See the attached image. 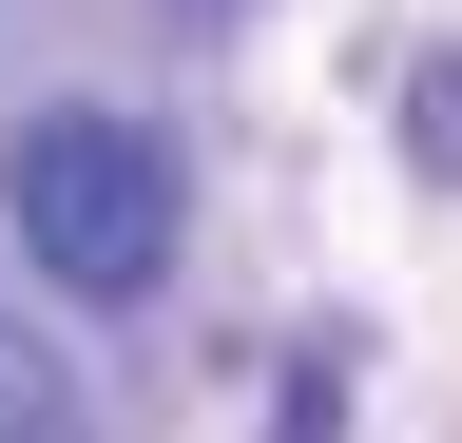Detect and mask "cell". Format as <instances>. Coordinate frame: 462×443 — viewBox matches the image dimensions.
<instances>
[{
  "instance_id": "cell-3",
  "label": "cell",
  "mask_w": 462,
  "mask_h": 443,
  "mask_svg": "<svg viewBox=\"0 0 462 443\" xmlns=\"http://www.w3.org/2000/svg\"><path fill=\"white\" fill-rule=\"evenodd\" d=\"M270 443H346V347H289V385H270Z\"/></svg>"
},
{
  "instance_id": "cell-4",
  "label": "cell",
  "mask_w": 462,
  "mask_h": 443,
  "mask_svg": "<svg viewBox=\"0 0 462 443\" xmlns=\"http://www.w3.org/2000/svg\"><path fill=\"white\" fill-rule=\"evenodd\" d=\"M404 154L462 193V59H424V78H404Z\"/></svg>"
},
{
  "instance_id": "cell-1",
  "label": "cell",
  "mask_w": 462,
  "mask_h": 443,
  "mask_svg": "<svg viewBox=\"0 0 462 443\" xmlns=\"http://www.w3.org/2000/svg\"><path fill=\"white\" fill-rule=\"evenodd\" d=\"M0 232H20V270H58L78 309H154L173 232H193V174H173L154 116L58 97V116H20V154H0Z\"/></svg>"
},
{
  "instance_id": "cell-2",
  "label": "cell",
  "mask_w": 462,
  "mask_h": 443,
  "mask_svg": "<svg viewBox=\"0 0 462 443\" xmlns=\"http://www.w3.org/2000/svg\"><path fill=\"white\" fill-rule=\"evenodd\" d=\"M0 443H97V405H78V366H58L39 328H0Z\"/></svg>"
},
{
  "instance_id": "cell-5",
  "label": "cell",
  "mask_w": 462,
  "mask_h": 443,
  "mask_svg": "<svg viewBox=\"0 0 462 443\" xmlns=\"http://www.w3.org/2000/svg\"><path fill=\"white\" fill-rule=\"evenodd\" d=\"M154 20H251V0H154Z\"/></svg>"
}]
</instances>
